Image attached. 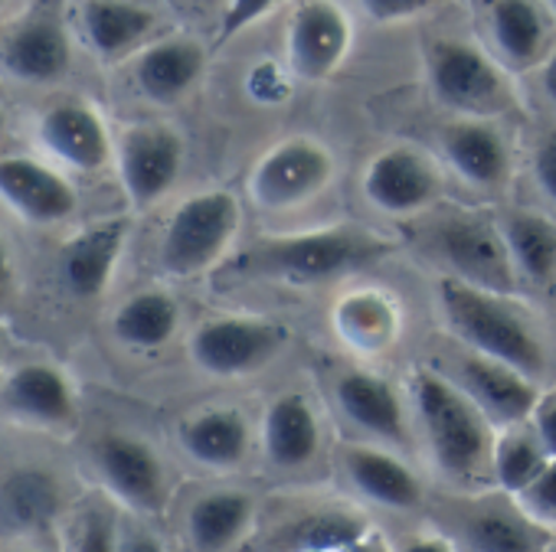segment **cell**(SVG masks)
<instances>
[{"mask_svg": "<svg viewBox=\"0 0 556 552\" xmlns=\"http://www.w3.org/2000/svg\"><path fill=\"white\" fill-rule=\"evenodd\" d=\"M396 252V239H387L357 222H334L302 232H271L252 239L232 268L242 279L312 288L321 282L348 279L367 265Z\"/></svg>", "mask_w": 556, "mask_h": 552, "instance_id": "1", "label": "cell"}, {"mask_svg": "<svg viewBox=\"0 0 556 552\" xmlns=\"http://www.w3.org/2000/svg\"><path fill=\"white\" fill-rule=\"evenodd\" d=\"M435 305L445 328L465 350L501 360L540 386L556 373L549 341L517 295L475 288L442 274L435 282Z\"/></svg>", "mask_w": 556, "mask_h": 552, "instance_id": "2", "label": "cell"}, {"mask_svg": "<svg viewBox=\"0 0 556 552\" xmlns=\"http://www.w3.org/2000/svg\"><path fill=\"white\" fill-rule=\"evenodd\" d=\"M409 399L435 471L458 487L488 484L497 438L488 415L445 373L429 367L413 370Z\"/></svg>", "mask_w": 556, "mask_h": 552, "instance_id": "3", "label": "cell"}, {"mask_svg": "<svg viewBox=\"0 0 556 552\" xmlns=\"http://www.w3.org/2000/svg\"><path fill=\"white\" fill-rule=\"evenodd\" d=\"M426 252L445 268L448 279H458L475 288L517 295L514 261L501 232V219L468 209V206H445L426 219L422 229Z\"/></svg>", "mask_w": 556, "mask_h": 552, "instance_id": "4", "label": "cell"}, {"mask_svg": "<svg viewBox=\"0 0 556 552\" xmlns=\"http://www.w3.org/2000/svg\"><path fill=\"white\" fill-rule=\"evenodd\" d=\"M242 206L229 190L187 196L167 219L157 242V265L167 279H200L219 268L239 235Z\"/></svg>", "mask_w": 556, "mask_h": 552, "instance_id": "5", "label": "cell"}, {"mask_svg": "<svg viewBox=\"0 0 556 552\" xmlns=\"http://www.w3.org/2000/svg\"><path fill=\"white\" fill-rule=\"evenodd\" d=\"M426 76L432 95L462 118L491 121L517 105L504 69L468 40H432L426 47Z\"/></svg>", "mask_w": 556, "mask_h": 552, "instance_id": "6", "label": "cell"}, {"mask_svg": "<svg viewBox=\"0 0 556 552\" xmlns=\"http://www.w3.org/2000/svg\"><path fill=\"white\" fill-rule=\"evenodd\" d=\"M286 347L289 328L262 314H213L200 321L187 341L193 367L216 380L252 376Z\"/></svg>", "mask_w": 556, "mask_h": 552, "instance_id": "7", "label": "cell"}, {"mask_svg": "<svg viewBox=\"0 0 556 552\" xmlns=\"http://www.w3.org/2000/svg\"><path fill=\"white\" fill-rule=\"evenodd\" d=\"M331 180L334 154L315 138H289L255 161L249 174V196L265 213H292L318 200Z\"/></svg>", "mask_w": 556, "mask_h": 552, "instance_id": "8", "label": "cell"}, {"mask_svg": "<svg viewBox=\"0 0 556 552\" xmlns=\"http://www.w3.org/2000/svg\"><path fill=\"white\" fill-rule=\"evenodd\" d=\"M105 493L135 516H157L170 500V471L161 451L131 432H105L92 445Z\"/></svg>", "mask_w": 556, "mask_h": 552, "instance_id": "9", "label": "cell"}, {"mask_svg": "<svg viewBox=\"0 0 556 552\" xmlns=\"http://www.w3.org/2000/svg\"><path fill=\"white\" fill-rule=\"evenodd\" d=\"M549 536L497 487L475 490L448 506V539L465 552H546Z\"/></svg>", "mask_w": 556, "mask_h": 552, "instance_id": "10", "label": "cell"}, {"mask_svg": "<svg viewBox=\"0 0 556 552\" xmlns=\"http://www.w3.org/2000/svg\"><path fill=\"white\" fill-rule=\"evenodd\" d=\"M361 190L377 213L393 219H413L435 206L442 193V174L435 161L419 147L393 144L367 164Z\"/></svg>", "mask_w": 556, "mask_h": 552, "instance_id": "11", "label": "cell"}, {"mask_svg": "<svg viewBox=\"0 0 556 552\" xmlns=\"http://www.w3.org/2000/svg\"><path fill=\"white\" fill-rule=\"evenodd\" d=\"M338 471L361 500L380 510L413 513L426 503L422 477L396 448L374 441H344L338 448Z\"/></svg>", "mask_w": 556, "mask_h": 552, "instance_id": "12", "label": "cell"}, {"mask_svg": "<svg viewBox=\"0 0 556 552\" xmlns=\"http://www.w3.org/2000/svg\"><path fill=\"white\" fill-rule=\"evenodd\" d=\"M4 409L40 432L63 435L79 425V396L70 373L50 360H27L14 367L0 383Z\"/></svg>", "mask_w": 556, "mask_h": 552, "instance_id": "13", "label": "cell"}, {"mask_svg": "<svg viewBox=\"0 0 556 552\" xmlns=\"http://www.w3.org/2000/svg\"><path fill=\"white\" fill-rule=\"evenodd\" d=\"M448 380L488 415V422L497 432L530 422L543 399V386L536 380H530L527 373H520L501 360L481 357L465 347L455 357V370Z\"/></svg>", "mask_w": 556, "mask_h": 552, "instance_id": "14", "label": "cell"}, {"mask_svg": "<svg viewBox=\"0 0 556 552\" xmlns=\"http://www.w3.org/2000/svg\"><path fill=\"white\" fill-rule=\"evenodd\" d=\"M331 396L338 412L348 419L354 432L364 435V441L387 445L396 451L409 445L406 402L387 376L374 370L348 367L331 380Z\"/></svg>", "mask_w": 556, "mask_h": 552, "instance_id": "15", "label": "cell"}, {"mask_svg": "<svg viewBox=\"0 0 556 552\" xmlns=\"http://www.w3.org/2000/svg\"><path fill=\"white\" fill-rule=\"evenodd\" d=\"M184 138L167 125H135L118 144V174L131 206L148 209L170 193L184 170Z\"/></svg>", "mask_w": 556, "mask_h": 552, "instance_id": "16", "label": "cell"}, {"mask_svg": "<svg viewBox=\"0 0 556 552\" xmlns=\"http://www.w3.org/2000/svg\"><path fill=\"white\" fill-rule=\"evenodd\" d=\"M351 17L338 0H302L289 24V66L305 82L331 79L351 53Z\"/></svg>", "mask_w": 556, "mask_h": 552, "instance_id": "17", "label": "cell"}, {"mask_svg": "<svg viewBox=\"0 0 556 552\" xmlns=\"http://www.w3.org/2000/svg\"><path fill=\"white\" fill-rule=\"evenodd\" d=\"M331 331L354 357L377 360L403 337V301L380 285L344 288L331 305Z\"/></svg>", "mask_w": 556, "mask_h": 552, "instance_id": "18", "label": "cell"}, {"mask_svg": "<svg viewBox=\"0 0 556 552\" xmlns=\"http://www.w3.org/2000/svg\"><path fill=\"white\" fill-rule=\"evenodd\" d=\"M258 445L271 471L282 474L308 471L325 448V425L312 396L305 393L275 396L262 415Z\"/></svg>", "mask_w": 556, "mask_h": 552, "instance_id": "19", "label": "cell"}, {"mask_svg": "<svg viewBox=\"0 0 556 552\" xmlns=\"http://www.w3.org/2000/svg\"><path fill=\"white\" fill-rule=\"evenodd\" d=\"M125 245H128L125 219H102V222L76 229L60 248L63 288L76 301H99L115 282Z\"/></svg>", "mask_w": 556, "mask_h": 552, "instance_id": "20", "label": "cell"}, {"mask_svg": "<svg viewBox=\"0 0 556 552\" xmlns=\"http://www.w3.org/2000/svg\"><path fill=\"white\" fill-rule=\"evenodd\" d=\"M0 200L34 226H63L79 209L76 190L60 170L21 154L0 157Z\"/></svg>", "mask_w": 556, "mask_h": 552, "instance_id": "21", "label": "cell"}, {"mask_svg": "<svg viewBox=\"0 0 556 552\" xmlns=\"http://www.w3.org/2000/svg\"><path fill=\"white\" fill-rule=\"evenodd\" d=\"M177 441L193 464L216 474H229L249 461L252 425L236 406H203L177 425Z\"/></svg>", "mask_w": 556, "mask_h": 552, "instance_id": "22", "label": "cell"}, {"mask_svg": "<svg viewBox=\"0 0 556 552\" xmlns=\"http://www.w3.org/2000/svg\"><path fill=\"white\" fill-rule=\"evenodd\" d=\"M258 523V500L242 487H213L193 497L184 516V532L193 552L242 549Z\"/></svg>", "mask_w": 556, "mask_h": 552, "instance_id": "23", "label": "cell"}, {"mask_svg": "<svg viewBox=\"0 0 556 552\" xmlns=\"http://www.w3.org/2000/svg\"><path fill=\"white\" fill-rule=\"evenodd\" d=\"M66 506L56 471L40 464H14L0 474V532L34 536L50 529Z\"/></svg>", "mask_w": 556, "mask_h": 552, "instance_id": "24", "label": "cell"}, {"mask_svg": "<svg viewBox=\"0 0 556 552\" xmlns=\"http://www.w3.org/2000/svg\"><path fill=\"white\" fill-rule=\"evenodd\" d=\"M40 144L70 170L96 174L112 157V138L102 115L86 102H56L40 118Z\"/></svg>", "mask_w": 556, "mask_h": 552, "instance_id": "25", "label": "cell"}, {"mask_svg": "<svg viewBox=\"0 0 556 552\" xmlns=\"http://www.w3.org/2000/svg\"><path fill=\"white\" fill-rule=\"evenodd\" d=\"M442 157L448 167L475 190L494 193L504 190L510 180V147L504 134L481 118H458L452 121L442 138Z\"/></svg>", "mask_w": 556, "mask_h": 552, "instance_id": "26", "label": "cell"}, {"mask_svg": "<svg viewBox=\"0 0 556 552\" xmlns=\"http://www.w3.org/2000/svg\"><path fill=\"white\" fill-rule=\"evenodd\" d=\"M501 232L514 261L517 285L553 295L556 292V219L536 209H510L501 216Z\"/></svg>", "mask_w": 556, "mask_h": 552, "instance_id": "27", "label": "cell"}, {"mask_svg": "<svg viewBox=\"0 0 556 552\" xmlns=\"http://www.w3.org/2000/svg\"><path fill=\"white\" fill-rule=\"evenodd\" d=\"M4 66L21 82H56L73 66V47L63 30V24L50 14L30 17L24 27H17L4 43Z\"/></svg>", "mask_w": 556, "mask_h": 552, "instance_id": "28", "label": "cell"}, {"mask_svg": "<svg viewBox=\"0 0 556 552\" xmlns=\"http://www.w3.org/2000/svg\"><path fill=\"white\" fill-rule=\"evenodd\" d=\"M206 69V50L190 37H170L154 47H148L135 63V82L141 95H148L157 105L180 102L203 76Z\"/></svg>", "mask_w": 556, "mask_h": 552, "instance_id": "29", "label": "cell"}, {"mask_svg": "<svg viewBox=\"0 0 556 552\" xmlns=\"http://www.w3.org/2000/svg\"><path fill=\"white\" fill-rule=\"evenodd\" d=\"M491 40L501 60L514 69L543 66L549 50V17L536 0H491Z\"/></svg>", "mask_w": 556, "mask_h": 552, "instance_id": "30", "label": "cell"}, {"mask_svg": "<svg viewBox=\"0 0 556 552\" xmlns=\"http://www.w3.org/2000/svg\"><path fill=\"white\" fill-rule=\"evenodd\" d=\"M180 331V305L164 288H141L128 295L112 314V334L122 347L138 354L164 350Z\"/></svg>", "mask_w": 556, "mask_h": 552, "instance_id": "31", "label": "cell"}, {"mask_svg": "<svg viewBox=\"0 0 556 552\" xmlns=\"http://www.w3.org/2000/svg\"><path fill=\"white\" fill-rule=\"evenodd\" d=\"M154 24L157 17L141 4H131V0H86L83 4L86 40L105 60H118L141 47L151 37Z\"/></svg>", "mask_w": 556, "mask_h": 552, "instance_id": "32", "label": "cell"}, {"mask_svg": "<svg viewBox=\"0 0 556 552\" xmlns=\"http://www.w3.org/2000/svg\"><path fill=\"white\" fill-rule=\"evenodd\" d=\"M543 438L536 435L533 422H520L510 428H501L494 438V458H491V484L510 497H517L549 461Z\"/></svg>", "mask_w": 556, "mask_h": 552, "instance_id": "33", "label": "cell"}, {"mask_svg": "<svg viewBox=\"0 0 556 552\" xmlns=\"http://www.w3.org/2000/svg\"><path fill=\"white\" fill-rule=\"evenodd\" d=\"M122 529L125 516L118 513V503L105 493L102 500H92L79 510L70 536V552H122Z\"/></svg>", "mask_w": 556, "mask_h": 552, "instance_id": "34", "label": "cell"}, {"mask_svg": "<svg viewBox=\"0 0 556 552\" xmlns=\"http://www.w3.org/2000/svg\"><path fill=\"white\" fill-rule=\"evenodd\" d=\"M514 500L536 526L556 532V458H549L546 467Z\"/></svg>", "mask_w": 556, "mask_h": 552, "instance_id": "35", "label": "cell"}, {"mask_svg": "<svg viewBox=\"0 0 556 552\" xmlns=\"http://www.w3.org/2000/svg\"><path fill=\"white\" fill-rule=\"evenodd\" d=\"M278 0H226L223 17H219V40H232L252 24H258Z\"/></svg>", "mask_w": 556, "mask_h": 552, "instance_id": "36", "label": "cell"}, {"mask_svg": "<svg viewBox=\"0 0 556 552\" xmlns=\"http://www.w3.org/2000/svg\"><path fill=\"white\" fill-rule=\"evenodd\" d=\"M435 4H442V0H361L364 14L377 24H403L432 11Z\"/></svg>", "mask_w": 556, "mask_h": 552, "instance_id": "37", "label": "cell"}, {"mask_svg": "<svg viewBox=\"0 0 556 552\" xmlns=\"http://www.w3.org/2000/svg\"><path fill=\"white\" fill-rule=\"evenodd\" d=\"M533 177L540 193L556 206V131L546 134L533 151Z\"/></svg>", "mask_w": 556, "mask_h": 552, "instance_id": "38", "label": "cell"}, {"mask_svg": "<svg viewBox=\"0 0 556 552\" xmlns=\"http://www.w3.org/2000/svg\"><path fill=\"white\" fill-rule=\"evenodd\" d=\"M122 552H167L161 536L144 523V516H125L122 529Z\"/></svg>", "mask_w": 556, "mask_h": 552, "instance_id": "39", "label": "cell"}, {"mask_svg": "<svg viewBox=\"0 0 556 552\" xmlns=\"http://www.w3.org/2000/svg\"><path fill=\"white\" fill-rule=\"evenodd\" d=\"M21 288V268H17V255L11 248V242L0 235V308H8L14 301Z\"/></svg>", "mask_w": 556, "mask_h": 552, "instance_id": "40", "label": "cell"}, {"mask_svg": "<svg viewBox=\"0 0 556 552\" xmlns=\"http://www.w3.org/2000/svg\"><path fill=\"white\" fill-rule=\"evenodd\" d=\"M530 422H533L536 435L543 438L546 451L556 458V393H553V396L543 393V399H540V406H536V412H533Z\"/></svg>", "mask_w": 556, "mask_h": 552, "instance_id": "41", "label": "cell"}, {"mask_svg": "<svg viewBox=\"0 0 556 552\" xmlns=\"http://www.w3.org/2000/svg\"><path fill=\"white\" fill-rule=\"evenodd\" d=\"M400 552H458V545L448 539V532H439V529H426V532H416L409 536Z\"/></svg>", "mask_w": 556, "mask_h": 552, "instance_id": "42", "label": "cell"}, {"mask_svg": "<svg viewBox=\"0 0 556 552\" xmlns=\"http://www.w3.org/2000/svg\"><path fill=\"white\" fill-rule=\"evenodd\" d=\"M540 82H543V92H546V99H549V102H556V50L546 56V63H543V73H540Z\"/></svg>", "mask_w": 556, "mask_h": 552, "instance_id": "43", "label": "cell"}, {"mask_svg": "<svg viewBox=\"0 0 556 552\" xmlns=\"http://www.w3.org/2000/svg\"><path fill=\"white\" fill-rule=\"evenodd\" d=\"M546 552H556V532L549 536V549H546Z\"/></svg>", "mask_w": 556, "mask_h": 552, "instance_id": "44", "label": "cell"}, {"mask_svg": "<svg viewBox=\"0 0 556 552\" xmlns=\"http://www.w3.org/2000/svg\"><path fill=\"white\" fill-rule=\"evenodd\" d=\"M546 8H549V14H556V0H546Z\"/></svg>", "mask_w": 556, "mask_h": 552, "instance_id": "45", "label": "cell"}, {"mask_svg": "<svg viewBox=\"0 0 556 552\" xmlns=\"http://www.w3.org/2000/svg\"><path fill=\"white\" fill-rule=\"evenodd\" d=\"M0 128H4V108H0Z\"/></svg>", "mask_w": 556, "mask_h": 552, "instance_id": "46", "label": "cell"}, {"mask_svg": "<svg viewBox=\"0 0 556 552\" xmlns=\"http://www.w3.org/2000/svg\"><path fill=\"white\" fill-rule=\"evenodd\" d=\"M17 552H43V549H17Z\"/></svg>", "mask_w": 556, "mask_h": 552, "instance_id": "47", "label": "cell"}, {"mask_svg": "<svg viewBox=\"0 0 556 552\" xmlns=\"http://www.w3.org/2000/svg\"><path fill=\"white\" fill-rule=\"evenodd\" d=\"M4 4H8V0H0V8H4Z\"/></svg>", "mask_w": 556, "mask_h": 552, "instance_id": "48", "label": "cell"}, {"mask_svg": "<svg viewBox=\"0 0 556 552\" xmlns=\"http://www.w3.org/2000/svg\"><path fill=\"white\" fill-rule=\"evenodd\" d=\"M223 4H226V0H223Z\"/></svg>", "mask_w": 556, "mask_h": 552, "instance_id": "49", "label": "cell"}]
</instances>
